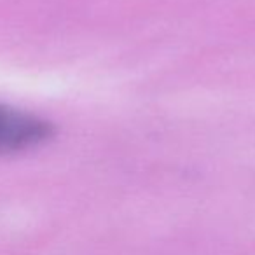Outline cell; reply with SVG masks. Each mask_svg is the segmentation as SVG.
Masks as SVG:
<instances>
[{"label":"cell","mask_w":255,"mask_h":255,"mask_svg":"<svg viewBox=\"0 0 255 255\" xmlns=\"http://www.w3.org/2000/svg\"><path fill=\"white\" fill-rule=\"evenodd\" d=\"M53 136L54 126L49 121L0 103V156L37 149Z\"/></svg>","instance_id":"6da1fadb"}]
</instances>
